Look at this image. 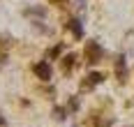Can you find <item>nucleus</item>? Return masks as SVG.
<instances>
[{"instance_id": "nucleus-3", "label": "nucleus", "mask_w": 134, "mask_h": 127, "mask_svg": "<svg viewBox=\"0 0 134 127\" xmlns=\"http://www.w3.org/2000/svg\"><path fill=\"white\" fill-rule=\"evenodd\" d=\"M116 76H118V81H125V79H127V67H125V58H118V62H116Z\"/></svg>"}, {"instance_id": "nucleus-10", "label": "nucleus", "mask_w": 134, "mask_h": 127, "mask_svg": "<svg viewBox=\"0 0 134 127\" xmlns=\"http://www.w3.org/2000/svg\"><path fill=\"white\" fill-rule=\"evenodd\" d=\"M60 51H63V46H55L53 51H51V53H49V58H55V56H58V53H60Z\"/></svg>"}, {"instance_id": "nucleus-9", "label": "nucleus", "mask_w": 134, "mask_h": 127, "mask_svg": "<svg viewBox=\"0 0 134 127\" xmlns=\"http://www.w3.org/2000/svg\"><path fill=\"white\" fill-rule=\"evenodd\" d=\"M69 109H72V111H76V109H79V99H76V97L69 99Z\"/></svg>"}, {"instance_id": "nucleus-6", "label": "nucleus", "mask_w": 134, "mask_h": 127, "mask_svg": "<svg viewBox=\"0 0 134 127\" xmlns=\"http://www.w3.org/2000/svg\"><path fill=\"white\" fill-rule=\"evenodd\" d=\"M74 60H76V56H74V53H69V56H65L63 58V70H72V67H74Z\"/></svg>"}, {"instance_id": "nucleus-5", "label": "nucleus", "mask_w": 134, "mask_h": 127, "mask_svg": "<svg viewBox=\"0 0 134 127\" xmlns=\"http://www.w3.org/2000/svg\"><path fill=\"white\" fill-rule=\"evenodd\" d=\"M102 81H104V76H102V74H97V72H93V74L88 76V81H83V88H93V85L102 83Z\"/></svg>"}, {"instance_id": "nucleus-7", "label": "nucleus", "mask_w": 134, "mask_h": 127, "mask_svg": "<svg viewBox=\"0 0 134 127\" xmlns=\"http://www.w3.org/2000/svg\"><path fill=\"white\" fill-rule=\"evenodd\" d=\"M46 12L42 9V7H28L26 9V16H44Z\"/></svg>"}, {"instance_id": "nucleus-8", "label": "nucleus", "mask_w": 134, "mask_h": 127, "mask_svg": "<svg viewBox=\"0 0 134 127\" xmlns=\"http://www.w3.org/2000/svg\"><path fill=\"white\" fill-rule=\"evenodd\" d=\"M53 116H55V120H65V109L55 106V109H53Z\"/></svg>"}, {"instance_id": "nucleus-4", "label": "nucleus", "mask_w": 134, "mask_h": 127, "mask_svg": "<svg viewBox=\"0 0 134 127\" xmlns=\"http://www.w3.org/2000/svg\"><path fill=\"white\" fill-rule=\"evenodd\" d=\"M67 28L74 32V37H76V39H81V37H83V28H81V23L76 21V19H69V21H67Z\"/></svg>"}, {"instance_id": "nucleus-1", "label": "nucleus", "mask_w": 134, "mask_h": 127, "mask_svg": "<svg viewBox=\"0 0 134 127\" xmlns=\"http://www.w3.org/2000/svg\"><path fill=\"white\" fill-rule=\"evenodd\" d=\"M102 56H104V49H102L97 42H86V60H88L90 65L99 62Z\"/></svg>"}, {"instance_id": "nucleus-2", "label": "nucleus", "mask_w": 134, "mask_h": 127, "mask_svg": "<svg viewBox=\"0 0 134 127\" xmlns=\"http://www.w3.org/2000/svg\"><path fill=\"white\" fill-rule=\"evenodd\" d=\"M32 72L40 76L42 81H49V79H51V65H49V62H37V65L32 67Z\"/></svg>"}, {"instance_id": "nucleus-11", "label": "nucleus", "mask_w": 134, "mask_h": 127, "mask_svg": "<svg viewBox=\"0 0 134 127\" xmlns=\"http://www.w3.org/2000/svg\"><path fill=\"white\" fill-rule=\"evenodd\" d=\"M51 2H65V0H51Z\"/></svg>"}]
</instances>
